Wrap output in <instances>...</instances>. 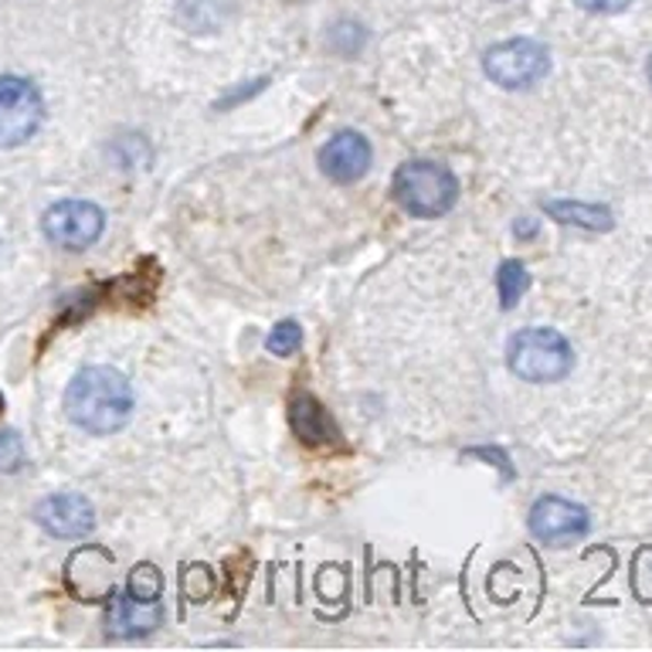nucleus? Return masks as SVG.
I'll return each mask as SVG.
<instances>
[{
  "label": "nucleus",
  "mask_w": 652,
  "mask_h": 652,
  "mask_svg": "<svg viewBox=\"0 0 652 652\" xmlns=\"http://www.w3.org/2000/svg\"><path fill=\"white\" fill-rule=\"evenodd\" d=\"M65 415L93 435H112L133 419V388L116 367H82L65 388Z\"/></svg>",
  "instance_id": "nucleus-1"
},
{
  "label": "nucleus",
  "mask_w": 652,
  "mask_h": 652,
  "mask_svg": "<svg viewBox=\"0 0 652 652\" xmlns=\"http://www.w3.org/2000/svg\"><path fill=\"white\" fill-rule=\"evenodd\" d=\"M394 200L412 218H442L456 208L459 181L438 160H408L394 174Z\"/></svg>",
  "instance_id": "nucleus-2"
},
{
  "label": "nucleus",
  "mask_w": 652,
  "mask_h": 652,
  "mask_svg": "<svg viewBox=\"0 0 652 652\" xmlns=\"http://www.w3.org/2000/svg\"><path fill=\"white\" fill-rule=\"evenodd\" d=\"M507 363L520 381L554 384L570 374V367H575V350H570L564 334L551 330V326H530V330H520L510 337Z\"/></svg>",
  "instance_id": "nucleus-3"
},
{
  "label": "nucleus",
  "mask_w": 652,
  "mask_h": 652,
  "mask_svg": "<svg viewBox=\"0 0 652 652\" xmlns=\"http://www.w3.org/2000/svg\"><path fill=\"white\" fill-rule=\"evenodd\" d=\"M482 72L500 89H530L551 72V52L534 37H510L482 55Z\"/></svg>",
  "instance_id": "nucleus-4"
},
{
  "label": "nucleus",
  "mask_w": 652,
  "mask_h": 652,
  "mask_svg": "<svg viewBox=\"0 0 652 652\" xmlns=\"http://www.w3.org/2000/svg\"><path fill=\"white\" fill-rule=\"evenodd\" d=\"M41 231H45V238L52 244H58V249L82 252V249H89V244H96L102 238L106 215L93 200L65 197V200H55L45 211V218H41Z\"/></svg>",
  "instance_id": "nucleus-5"
},
{
  "label": "nucleus",
  "mask_w": 652,
  "mask_h": 652,
  "mask_svg": "<svg viewBox=\"0 0 652 652\" xmlns=\"http://www.w3.org/2000/svg\"><path fill=\"white\" fill-rule=\"evenodd\" d=\"M41 116H45V106L31 82L0 75V150L28 143L41 127Z\"/></svg>",
  "instance_id": "nucleus-6"
},
{
  "label": "nucleus",
  "mask_w": 652,
  "mask_h": 652,
  "mask_svg": "<svg viewBox=\"0 0 652 652\" xmlns=\"http://www.w3.org/2000/svg\"><path fill=\"white\" fill-rule=\"evenodd\" d=\"M588 510L582 503H570L564 497H541L530 510V534L544 544H564L588 534Z\"/></svg>",
  "instance_id": "nucleus-7"
},
{
  "label": "nucleus",
  "mask_w": 652,
  "mask_h": 652,
  "mask_svg": "<svg viewBox=\"0 0 652 652\" xmlns=\"http://www.w3.org/2000/svg\"><path fill=\"white\" fill-rule=\"evenodd\" d=\"M371 160H374V150L363 133L340 130L319 150V171L334 184H357L367 171H371Z\"/></svg>",
  "instance_id": "nucleus-8"
},
{
  "label": "nucleus",
  "mask_w": 652,
  "mask_h": 652,
  "mask_svg": "<svg viewBox=\"0 0 652 652\" xmlns=\"http://www.w3.org/2000/svg\"><path fill=\"white\" fill-rule=\"evenodd\" d=\"M34 520L45 526L52 537L78 541V537L93 534L96 510L86 497H78V493H55V497H45L34 507Z\"/></svg>",
  "instance_id": "nucleus-9"
},
{
  "label": "nucleus",
  "mask_w": 652,
  "mask_h": 652,
  "mask_svg": "<svg viewBox=\"0 0 652 652\" xmlns=\"http://www.w3.org/2000/svg\"><path fill=\"white\" fill-rule=\"evenodd\" d=\"M290 422H293L296 438L306 445H326L337 438V428L330 415H326V408L309 391H296L290 398Z\"/></svg>",
  "instance_id": "nucleus-10"
},
{
  "label": "nucleus",
  "mask_w": 652,
  "mask_h": 652,
  "mask_svg": "<svg viewBox=\"0 0 652 652\" xmlns=\"http://www.w3.org/2000/svg\"><path fill=\"white\" fill-rule=\"evenodd\" d=\"M156 622H160V605L156 601H140L133 595L112 601V611H109L112 632H122V635L150 632V629H156Z\"/></svg>",
  "instance_id": "nucleus-11"
},
{
  "label": "nucleus",
  "mask_w": 652,
  "mask_h": 652,
  "mask_svg": "<svg viewBox=\"0 0 652 652\" xmlns=\"http://www.w3.org/2000/svg\"><path fill=\"white\" fill-rule=\"evenodd\" d=\"M544 211L557 218L561 225H582L588 231H608L611 228V211L598 208V204H582V200H547Z\"/></svg>",
  "instance_id": "nucleus-12"
},
{
  "label": "nucleus",
  "mask_w": 652,
  "mask_h": 652,
  "mask_svg": "<svg viewBox=\"0 0 652 652\" xmlns=\"http://www.w3.org/2000/svg\"><path fill=\"white\" fill-rule=\"evenodd\" d=\"M526 285H530V275H526V269L520 265V262H503L500 265V272H497V290H500V303H503V309H513L520 300H523V293H526Z\"/></svg>",
  "instance_id": "nucleus-13"
},
{
  "label": "nucleus",
  "mask_w": 652,
  "mask_h": 652,
  "mask_svg": "<svg viewBox=\"0 0 652 652\" xmlns=\"http://www.w3.org/2000/svg\"><path fill=\"white\" fill-rule=\"evenodd\" d=\"M300 344H303V330H300L296 319H282V323H275L272 334H269V340H265L269 354H275V357H293V354L300 350Z\"/></svg>",
  "instance_id": "nucleus-14"
},
{
  "label": "nucleus",
  "mask_w": 652,
  "mask_h": 652,
  "mask_svg": "<svg viewBox=\"0 0 652 652\" xmlns=\"http://www.w3.org/2000/svg\"><path fill=\"white\" fill-rule=\"evenodd\" d=\"M130 595L140 601H156L163 595V575L153 564H140L130 575Z\"/></svg>",
  "instance_id": "nucleus-15"
},
{
  "label": "nucleus",
  "mask_w": 652,
  "mask_h": 652,
  "mask_svg": "<svg viewBox=\"0 0 652 652\" xmlns=\"http://www.w3.org/2000/svg\"><path fill=\"white\" fill-rule=\"evenodd\" d=\"M24 466V442L18 432H0V472H18Z\"/></svg>",
  "instance_id": "nucleus-16"
},
{
  "label": "nucleus",
  "mask_w": 652,
  "mask_h": 652,
  "mask_svg": "<svg viewBox=\"0 0 652 652\" xmlns=\"http://www.w3.org/2000/svg\"><path fill=\"white\" fill-rule=\"evenodd\" d=\"M575 4L591 14H619L632 4V0H575Z\"/></svg>",
  "instance_id": "nucleus-17"
},
{
  "label": "nucleus",
  "mask_w": 652,
  "mask_h": 652,
  "mask_svg": "<svg viewBox=\"0 0 652 652\" xmlns=\"http://www.w3.org/2000/svg\"><path fill=\"white\" fill-rule=\"evenodd\" d=\"M517 235H534V221H523V225H517Z\"/></svg>",
  "instance_id": "nucleus-18"
},
{
  "label": "nucleus",
  "mask_w": 652,
  "mask_h": 652,
  "mask_svg": "<svg viewBox=\"0 0 652 652\" xmlns=\"http://www.w3.org/2000/svg\"><path fill=\"white\" fill-rule=\"evenodd\" d=\"M649 78H652V58H649Z\"/></svg>",
  "instance_id": "nucleus-19"
}]
</instances>
